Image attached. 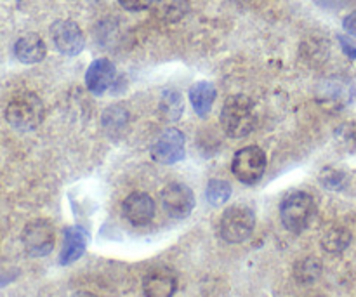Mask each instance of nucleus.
I'll list each match as a JSON object with an SVG mask.
<instances>
[{
    "label": "nucleus",
    "instance_id": "9",
    "mask_svg": "<svg viewBox=\"0 0 356 297\" xmlns=\"http://www.w3.org/2000/svg\"><path fill=\"white\" fill-rule=\"evenodd\" d=\"M51 37L56 49L65 56H76L83 49V33L75 21L59 19L51 26Z\"/></svg>",
    "mask_w": 356,
    "mask_h": 297
},
{
    "label": "nucleus",
    "instance_id": "13",
    "mask_svg": "<svg viewBox=\"0 0 356 297\" xmlns=\"http://www.w3.org/2000/svg\"><path fill=\"white\" fill-rule=\"evenodd\" d=\"M14 56L24 65H37L47 56V45L40 35L26 33L17 38L14 44Z\"/></svg>",
    "mask_w": 356,
    "mask_h": 297
},
{
    "label": "nucleus",
    "instance_id": "29",
    "mask_svg": "<svg viewBox=\"0 0 356 297\" xmlns=\"http://www.w3.org/2000/svg\"><path fill=\"white\" fill-rule=\"evenodd\" d=\"M7 282H9V278H0V285L7 284Z\"/></svg>",
    "mask_w": 356,
    "mask_h": 297
},
{
    "label": "nucleus",
    "instance_id": "8",
    "mask_svg": "<svg viewBox=\"0 0 356 297\" xmlns=\"http://www.w3.org/2000/svg\"><path fill=\"white\" fill-rule=\"evenodd\" d=\"M163 211L174 219H184L193 212L195 193L188 184L170 183L162 191Z\"/></svg>",
    "mask_w": 356,
    "mask_h": 297
},
{
    "label": "nucleus",
    "instance_id": "1",
    "mask_svg": "<svg viewBox=\"0 0 356 297\" xmlns=\"http://www.w3.org/2000/svg\"><path fill=\"white\" fill-rule=\"evenodd\" d=\"M219 122L228 138L240 139L249 136L257 124V113L252 99L242 94L229 96L222 104Z\"/></svg>",
    "mask_w": 356,
    "mask_h": 297
},
{
    "label": "nucleus",
    "instance_id": "21",
    "mask_svg": "<svg viewBox=\"0 0 356 297\" xmlns=\"http://www.w3.org/2000/svg\"><path fill=\"white\" fill-rule=\"evenodd\" d=\"M320 277V261L305 259L296 266V278L301 284H312Z\"/></svg>",
    "mask_w": 356,
    "mask_h": 297
},
{
    "label": "nucleus",
    "instance_id": "11",
    "mask_svg": "<svg viewBox=\"0 0 356 297\" xmlns=\"http://www.w3.org/2000/svg\"><path fill=\"white\" fill-rule=\"evenodd\" d=\"M115 77H117V70H115L113 63L106 58H99L90 63V66L87 68L86 86L90 93L101 96L110 89L111 83L115 82Z\"/></svg>",
    "mask_w": 356,
    "mask_h": 297
},
{
    "label": "nucleus",
    "instance_id": "15",
    "mask_svg": "<svg viewBox=\"0 0 356 297\" xmlns=\"http://www.w3.org/2000/svg\"><path fill=\"white\" fill-rule=\"evenodd\" d=\"M190 101L193 104V110L200 117H207L212 110V104L216 101V87L214 83L202 80V82L193 83L190 90Z\"/></svg>",
    "mask_w": 356,
    "mask_h": 297
},
{
    "label": "nucleus",
    "instance_id": "2",
    "mask_svg": "<svg viewBox=\"0 0 356 297\" xmlns=\"http://www.w3.org/2000/svg\"><path fill=\"white\" fill-rule=\"evenodd\" d=\"M44 103L35 93L16 94L6 108V120L21 132L35 131L44 122Z\"/></svg>",
    "mask_w": 356,
    "mask_h": 297
},
{
    "label": "nucleus",
    "instance_id": "28",
    "mask_svg": "<svg viewBox=\"0 0 356 297\" xmlns=\"http://www.w3.org/2000/svg\"><path fill=\"white\" fill-rule=\"evenodd\" d=\"M72 297H96L92 294V292H76V294H73Z\"/></svg>",
    "mask_w": 356,
    "mask_h": 297
},
{
    "label": "nucleus",
    "instance_id": "17",
    "mask_svg": "<svg viewBox=\"0 0 356 297\" xmlns=\"http://www.w3.org/2000/svg\"><path fill=\"white\" fill-rule=\"evenodd\" d=\"M351 242V233L348 232L346 228H341V226H336V228H330L329 232L323 235L322 246L327 252L339 254L343 250H346V247L350 246Z\"/></svg>",
    "mask_w": 356,
    "mask_h": 297
},
{
    "label": "nucleus",
    "instance_id": "27",
    "mask_svg": "<svg viewBox=\"0 0 356 297\" xmlns=\"http://www.w3.org/2000/svg\"><path fill=\"white\" fill-rule=\"evenodd\" d=\"M339 42L341 45H343L344 54H346L350 59H356V45L351 44V42L344 37H339Z\"/></svg>",
    "mask_w": 356,
    "mask_h": 297
},
{
    "label": "nucleus",
    "instance_id": "4",
    "mask_svg": "<svg viewBox=\"0 0 356 297\" xmlns=\"http://www.w3.org/2000/svg\"><path fill=\"white\" fill-rule=\"evenodd\" d=\"M256 226V216L249 207L235 205L226 209L219 221V235L228 243H242L252 235Z\"/></svg>",
    "mask_w": 356,
    "mask_h": 297
},
{
    "label": "nucleus",
    "instance_id": "19",
    "mask_svg": "<svg viewBox=\"0 0 356 297\" xmlns=\"http://www.w3.org/2000/svg\"><path fill=\"white\" fill-rule=\"evenodd\" d=\"M160 110H162L163 118H167V120H177V118H181V113H183V97H181V94L174 93V90H169V93L163 94Z\"/></svg>",
    "mask_w": 356,
    "mask_h": 297
},
{
    "label": "nucleus",
    "instance_id": "25",
    "mask_svg": "<svg viewBox=\"0 0 356 297\" xmlns=\"http://www.w3.org/2000/svg\"><path fill=\"white\" fill-rule=\"evenodd\" d=\"M118 2H120V6L124 9L138 13V10H145L148 7H152L155 3V0H118Z\"/></svg>",
    "mask_w": 356,
    "mask_h": 297
},
{
    "label": "nucleus",
    "instance_id": "10",
    "mask_svg": "<svg viewBox=\"0 0 356 297\" xmlns=\"http://www.w3.org/2000/svg\"><path fill=\"white\" fill-rule=\"evenodd\" d=\"M125 219L134 226H146L155 218V202L149 195L136 191L125 198L122 205Z\"/></svg>",
    "mask_w": 356,
    "mask_h": 297
},
{
    "label": "nucleus",
    "instance_id": "24",
    "mask_svg": "<svg viewBox=\"0 0 356 297\" xmlns=\"http://www.w3.org/2000/svg\"><path fill=\"white\" fill-rule=\"evenodd\" d=\"M313 2L325 10H343L355 6L356 0H313Z\"/></svg>",
    "mask_w": 356,
    "mask_h": 297
},
{
    "label": "nucleus",
    "instance_id": "3",
    "mask_svg": "<svg viewBox=\"0 0 356 297\" xmlns=\"http://www.w3.org/2000/svg\"><path fill=\"white\" fill-rule=\"evenodd\" d=\"M315 211V200L312 195L305 193V191H296L282 200L280 218L289 232L301 233L312 225Z\"/></svg>",
    "mask_w": 356,
    "mask_h": 297
},
{
    "label": "nucleus",
    "instance_id": "26",
    "mask_svg": "<svg viewBox=\"0 0 356 297\" xmlns=\"http://www.w3.org/2000/svg\"><path fill=\"white\" fill-rule=\"evenodd\" d=\"M343 28L348 35L356 37V10H353V13H350L346 17H344Z\"/></svg>",
    "mask_w": 356,
    "mask_h": 297
},
{
    "label": "nucleus",
    "instance_id": "23",
    "mask_svg": "<svg viewBox=\"0 0 356 297\" xmlns=\"http://www.w3.org/2000/svg\"><path fill=\"white\" fill-rule=\"evenodd\" d=\"M320 181L329 190H341L346 183V174L337 169H323V172L320 174Z\"/></svg>",
    "mask_w": 356,
    "mask_h": 297
},
{
    "label": "nucleus",
    "instance_id": "22",
    "mask_svg": "<svg viewBox=\"0 0 356 297\" xmlns=\"http://www.w3.org/2000/svg\"><path fill=\"white\" fill-rule=\"evenodd\" d=\"M336 138L348 152H356V122H346L341 125L336 132Z\"/></svg>",
    "mask_w": 356,
    "mask_h": 297
},
{
    "label": "nucleus",
    "instance_id": "14",
    "mask_svg": "<svg viewBox=\"0 0 356 297\" xmlns=\"http://www.w3.org/2000/svg\"><path fill=\"white\" fill-rule=\"evenodd\" d=\"M87 246V235L83 230L76 228V226H70L65 230V243H63L61 256H59V263L61 264H72L76 259L82 257L86 252Z\"/></svg>",
    "mask_w": 356,
    "mask_h": 297
},
{
    "label": "nucleus",
    "instance_id": "18",
    "mask_svg": "<svg viewBox=\"0 0 356 297\" xmlns=\"http://www.w3.org/2000/svg\"><path fill=\"white\" fill-rule=\"evenodd\" d=\"M205 195H207V200L214 207H219V205L226 204L229 200V197H232V186L226 181L211 179L207 184V190H205Z\"/></svg>",
    "mask_w": 356,
    "mask_h": 297
},
{
    "label": "nucleus",
    "instance_id": "20",
    "mask_svg": "<svg viewBox=\"0 0 356 297\" xmlns=\"http://www.w3.org/2000/svg\"><path fill=\"white\" fill-rule=\"evenodd\" d=\"M156 9L163 19H181L188 10V3L184 0H162Z\"/></svg>",
    "mask_w": 356,
    "mask_h": 297
},
{
    "label": "nucleus",
    "instance_id": "12",
    "mask_svg": "<svg viewBox=\"0 0 356 297\" xmlns=\"http://www.w3.org/2000/svg\"><path fill=\"white\" fill-rule=\"evenodd\" d=\"M176 289V275L169 268H153L143 280V292L146 297H172Z\"/></svg>",
    "mask_w": 356,
    "mask_h": 297
},
{
    "label": "nucleus",
    "instance_id": "16",
    "mask_svg": "<svg viewBox=\"0 0 356 297\" xmlns=\"http://www.w3.org/2000/svg\"><path fill=\"white\" fill-rule=\"evenodd\" d=\"M355 97V90L351 89L350 83H332L330 87H327V90L323 93L322 103H329L336 108L346 106L348 103H351V99Z\"/></svg>",
    "mask_w": 356,
    "mask_h": 297
},
{
    "label": "nucleus",
    "instance_id": "5",
    "mask_svg": "<svg viewBox=\"0 0 356 297\" xmlns=\"http://www.w3.org/2000/svg\"><path fill=\"white\" fill-rule=\"evenodd\" d=\"M266 153L259 146H245L233 156L232 170L236 179L243 184H256L266 172Z\"/></svg>",
    "mask_w": 356,
    "mask_h": 297
},
{
    "label": "nucleus",
    "instance_id": "6",
    "mask_svg": "<svg viewBox=\"0 0 356 297\" xmlns=\"http://www.w3.org/2000/svg\"><path fill=\"white\" fill-rule=\"evenodd\" d=\"M21 240H23L24 250L31 257H44L54 249V228L45 219H35V221L28 223L24 226L23 233H21Z\"/></svg>",
    "mask_w": 356,
    "mask_h": 297
},
{
    "label": "nucleus",
    "instance_id": "7",
    "mask_svg": "<svg viewBox=\"0 0 356 297\" xmlns=\"http://www.w3.org/2000/svg\"><path fill=\"white\" fill-rule=\"evenodd\" d=\"M184 155H186V139L179 129H165L152 145V159L163 166L181 162Z\"/></svg>",
    "mask_w": 356,
    "mask_h": 297
}]
</instances>
